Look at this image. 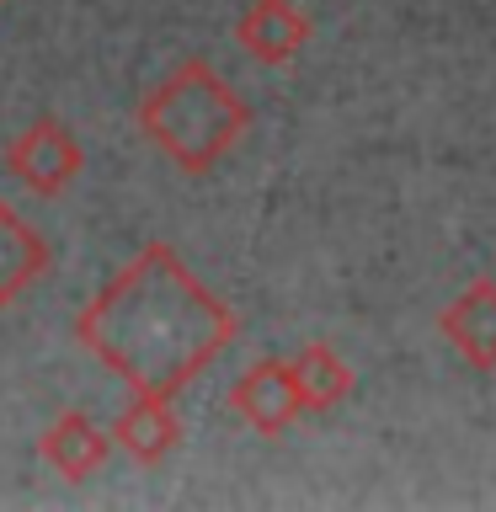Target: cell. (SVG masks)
Segmentation results:
<instances>
[{"label": "cell", "instance_id": "obj_1", "mask_svg": "<svg viewBox=\"0 0 496 512\" xmlns=\"http://www.w3.org/2000/svg\"><path fill=\"white\" fill-rule=\"evenodd\" d=\"M240 336V315L176 246H139L75 315V342L139 395H182Z\"/></svg>", "mask_w": 496, "mask_h": 512}, {"label": "cell", "instance_id": "obj_2", "mask_svg": "<svg viewBox=\"0 0 496 512\" xmlns=\"http://www.w3.org/2000/svg\"><path fill=\"white\" fill-rule=\"evenodd\" d=\"M251 107L208 59H182L139 102V134L187 176H208L246 139Z\"/></svg>", "mask_w": 496, "mask_h": 512}, {"label": "cell", "instance_id": "obj_3", "mask_svg": "<svg viewBox=\"0 0 496 512\" xmlns=\"http://www.w3.org/2000/svg\"><path fill=\"white\" fill-rule=\"evenodd\" d=\"M80 166H86V150H80V139L59 118L27 123L22 134L6 144V171L32 192V198H59V192H70Z\"/></svg>", "mask_w": 496, "mask_h": 512}, {"label": "cell", "instance_id": "obj_7", "mask_svg": "<svg viewBox=\"0 0 496 512\" xmlns=\"http://www.w3.org/2000/svg\"><path fill=\"white\" fill-rule=\"evenodd\" d=\"M235 43L246 48L256 64H288L310 43V16L294 0H251L235 22Z\"/></svg>", "mask_w": 496, "mask_h": 512}, {"label": "cell", "instance_id": "obj_4", "mask_svg": "<svg viewBox=\"0 0 496 512\" xmlns=\"http://www.w3.org/2000/svg\"><path fill=\"white\" fill-rule=\"evenodd\" d=\"M230 411L251 432H262V438H278V432L294 427L304 416V400H299L288 358H256L246 374L230 384Z\"/></svg>", "mask_w": 496, "mask_h": 512}, {"label": "cell", "instance_id": "obj_9", "mask_svg": "<svg viewBox=\"0 0 496 512\" xmlns=\"http://www.w3.org/2000/svg\"><path fill=\"white\" fill-rule=\"evenodd\" d=\"M48 267H54V251H48V240L38 235V224L22 219L6 198H0V310L22 299Z\"/></svg>", "mask_w": 496, "mask_h": 512}, {"label": "cell", "instance_id": "obj_8", "mask_svg": "<svg viewBox=\"0 0 496 512\" xmlns=\"http://www.w3.org/2000/svg\"><path fill=\"white\" fill-rule=\"evenodd\" d=\"M38 454L48 459V470H54L59 480H70V486H80L86 475H96L112 454V432L96 427L86 411H59L54 422H48Z\"/></svg>", "mask_w": 496, "mask_h": 512}, {"label": "cell", "instance_id": "obj_6", "mask_svg": "<svg viewBox=\"0 0 496 512\" xmlns=\"http://www.w3.org/2000/svg\"><path fill=\"white\" fill-rule=\"evenodd\" d=\"M107 432L134 464H160V459L176 454V443H182V416H176L171 395H139L134 390V400L118 411V422Z\"/></svg>", "mask_w": 496, "mask_h": 512}, {"label": "cell", "instance_id": "obj_11", "mask_svg": "<svg viewBox=\"0 0 496 512\" xmlns=\"http://www.w3.org/2000/svg\"><path fill=\"white\" fill-rule=\"evenodd\" d=\"M0 6H6V0H0Z\"/></svg>", "mask_w": 496, "mask_h": 512}, {"label": "cell", "instance_id": "obj_5", "mask_svg": "<svg viewBox=\"0 0 496 512\" xmlns=\"http://www.w3.org/2000/svg\"><path fill=\"white\" fill-rule=\"evenodd\" d=\"M438 331L475 374H496V278H475L464 294L448 299Z\"/></svg>", "mask_w": 496, "mask_h": 512}, {"label": "cell", "instance_id": "obj_10", "mask_svg": "<svg viewBox=\"0 0 496 512\" xmlns=\"http://www.w3.org/2000/svg\"><path fill=\"white\" fill-rule=\"evenodd\" d=\"M288 368H294V384H299V400H304V416H326L336 411L342 400L352 395V363L336 352L331 342H304L294 358H288Z\"/></svg>", "mask_w": 496, "mask_h": 512}]
</instances>
